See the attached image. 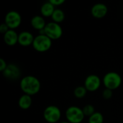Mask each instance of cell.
Listing matches in <instances>:
<instances>
[{
    "instance_id": "6da1fadb",
    "label": "cell",
    "mask_w": 123,
    "mask_h": 123,
    "mask_svg": "<svg viewBox=\"0 0 123 123\" xmlns=\"http://www.w3.org/2000/svg\"><path fill=\"white\" fill-rule=\"evenodd\" d=\"M19 86L24 94L32 96L39 92L40 90L41 84L37 77L32 75H28L24 76L21 79Z\"/></svg>"
},
{
    "instance_id": "7a4b0ae2",
    "label": "cell",
    "mask_w": 123,
    "mask_h": 123,
    "mask_svg": "<svg viewBox=\"0 0 123 123\" xmlns=\"http://www.w3.org/2000/svg\"><path fill=\"white\" fill-rule=\"evenodd\" d=\"M103 84L106 89L115 90L120 87L122 84L121 76L115 71L107 73L103 77Z\"/></svg>"
},
{
    "instance_id": "3957f363",
    "label": "cell",
    "mask_w": 123,
    "mask_h": 123,
    "mask_svg": "<svg viewBox=\"0 0 123 123\" xmlns=\"http://www.w3.org/2000/svg\"><path fill=\"white\" fill-rule=\"evenodd\" d=\"M32 45L38 52H45L51 48L52 40L45 35H38L35 37Z\"/></svg>"
},
{
    "instance_id": "277c9868",
    "label": "cell",
    "mask_w": 123,
    "mask_h": 123,
    "mask_svg": "<svg viewBox=\"0 0 123 123\" xmlns=\"http://www.w3.org/2000/svg\"><path fill=\"white\" fill-rule=\"evenodd\" d=\"M66 117L68 123H81L84 119L85 115L83 110L77 106H71L66 110Z\"/></svg>"
},
{
    "instance_id": "5b68a950",
    "label": "cell",
    "mask_w": 123,
    "mask_h": 123,
    "mask_svg": "<svg viewBox=\"0 0 123 123\" xmlns=\"http://www.w3.org/2000/svg\"><path fill=\"white\" fill-rule=\"evenodd\" d=\"M43 117L48 123H57L61 117V111L55 105H49L43 111Z\"/></svg>"
},
{
    "instance_id": "8992f818",
    "label": "cell",
    "mask_w": 123,
    "mask_h": 123,
    "mask_svg": "<svg viewBox=\"0 0 123 123\" xmlns=\"http://www.w3.org/2000/svg\"><path fill=\"white\" fill-rule=\"evenodd\" d=\"M44 30L45 35H47L52 40L59 39L63 35V29L61 26L60 24L54 22H50L47 23Z\"/></svg>"
},
{
    "instance_id": "52a82bcc",
    "label": "cell",
    "mask_w": 123,
    "mask_h": 123,
    "mask_svg": "<svg viewBox=\"0 0 123 123\" xmlns=\"http://www.w3.org/2000/svg\"><path fill=\"white\" fill-rule=\"evenodd\" d=\"M22 22V17L20 14L14 10L8 12L4 17V23L11 30H14L17 28Z\"/></svg>"
},
{
    "instance_id": "ba28073f",
    "label": "cell",
    "mask_w": 123,
    "mask_h": 123,
    "mask_svg": "<svg viewBox=\"0 0 123 123\" xmlns=\"http://www.w3.org/2000/svg\"><path fill=\"white\" fill-rule=\"evenodd\" d=\"M84 86L87 91L95 92L101 86V79L96 74H90L86 78Z\"/></svg>"
},
{
    "instance_id": "9c48e42d",
    "label": "cell",
    "mask_w": 123,
    "mask_h": 123,
    "mask_svg": "<svg viewBox=\"0 0 123 123\" xmlns=\"http://www.w3.org/2000/svg\"><path fill=\"white\" fill-rule=\"evenodd\" d=\"M3 76L9 80H16L19 78L21 75V71L18 66L14 63L8 64L6 69L2 72Z\"/></svg>"
},
{
    "instance_id": "30bf717a",
    "label": "cell",
    "mask_w": 123,
    "mask_h": 123,
    "mask_svg": "<svg viewBox=\"0 0 123 123\" xmlns=\"http://www.w3.org/2000/svg\"><path fill=\"white\" fill-rule=\"evenodd\" d=\"M107 6L103 3H97L94 4L91 9V13L93 17L97 19H102L105 17L107 13Z\"/></svg>"
},
{
    "instance_id": "8fae6325",
    "label": "cell",
    "mask_w": 123,
    "mask_h": 123,
    "mask_svg": "<svg viewBox=\"0 0 123 123\" xmlns=\"http://www.w3.org/2000/svg\"><path fill=\"white\" fill-rule=\"evenodd\" d=\"M35 37L29 31H22L19 33L18 37V43L22 46H29L32 45Z\"/></svg>"
},
{
    "instance_id": "7c38bea8",
    "label": "cell",
    "mask_w": 123,
    "mask_h": 123,
    "mask_svg": "<svg viewBox=\"0 0 123 123\" xmlns=\"http://www.w3.org/2000/svg\"><path fill=\"white\" fill-rule=\"evenodd\" d=\"M19 34L14 30H9L5 34H4V41L9 46H13L18 43Z\"/></svg>"
},
{
    "instance_id": "4fadbf2b",
    "label": "cell",
    "mask_w": 123,
    "mask_h": 123,
    "mask_svg": "<svg viewBox=\"0 0 123 123\" xmlns=\"http://www.w3.org/2000/svg\"><path fill=\"white\" fill-rule=\"evenodd\" d=\"M30 23H31L32 27L38 31L44 30L47 25V23L45 22V18L42 15H35L32 17L31 19Z\"/></svg>"
},
{
    "instance_id": "5bb4252c",
    "label": "cell",
    "mask_w": 123,
    "mask_h": 123,
    "mask_svg": "<svg viewBox=\"0 0 123 123\" xmlns=\"http://www.w3.org/2000/svg\"><path fill=\"white\" fill-rule=\"evenodd\" d=\"M55 9V6L53 4H51L50 1H47L42 4L40 7V12L43 17H48L52 16Z\"/></svg>"
},
{
    "instance_id": "9a60e30c",
    "label": "cell",
    "mask_w": 123,
    "mask_h": 123,
    "mask_svg": "<svg viewBox=\"0 0 123 123\" xmlns=\"http://www.w3.org/2000/svg\"><path fill=\"white\" fill-rule=\"evenodd\" d=\"M32 103V99L31 96L25 94H22L18 100V105L22 110L29 109L31 107Z\"/></svg>"
},
{
    "instance_id": "2e32d148",
    "label": "cell",
    "mask_w": 123,
    "mask_h": 123,
    "mask_svg": "<svg viewBox=\"0 0 123 123\" xmlns=\"http://www.w3.org/2000/svg\"><path fill=\"white\" fill-rule=\"evenodd\" d=\"M51 18L53 19V22L56 23H61L65 19V13L61 9H55L53 14L51 16Z\"/></svg>"
},
{
    "instance_id": "e0dca14e",
    "label": "cell",
    "mask_w": 123,
    "mask_h": 123,
    "mask_svg": "<svg viewBox=\"0 0 123 123\" xmlns=\"http://www.w3.org/2000/svg\"><path fill=\"white\" fill-rule=\"evenodd\" d=\"M87 92L88 91L86 90L84 86H78L75 88L74 91V94L76 98L81 99L86 96Z\"/></svg>"
},
{
    "instance_id": "ac0fdd59",
    "label": "cell",
    "mask_w": 123,
    "mask_h": 123,
    "mask_svg": "<svg viewBox=\"0 0 123 123\" xmlns=\"http://www.w3.org/2000/svg\"><path fill=\"white\" fill-rule=\"evenodd\" d=\"M104 117L101 112H95L89 117V123H103Z\"/></svg>"
},
{
    "instance_id": "d6986e66",
    "label": "cell",
    "mask_w": 123,
    "mask_h": 123,
    "mask_svg": "<svg viewBox=\"0 0 123 123\" xmlns=\"http://www.w3.org/2000/svg\"><path fill=\"white\" fill-rule=\"evenodd\" d=\"M82 110H83V112H84L85 117L87 116V117H89L90 116H92L93 114H94L96 112L94 106H92V105H85Z\"/></svg>"
},
{
    "instance_id": "ffe728a7",
    "label": "cell",
    "mask_w": 123,
    "mask_h": 123,
    "mask_svg": "<svg viewBox=\"0 0 123 123\" xmlns=\"http://www.w3.org/2000/svg\"><path fill=\"white\" fill-rule=\"evenodd\" d=\"M112 95H113L112 90L109 89H106L105 88V89L102 92V97L105 99H111L112 97Z\"/></svg>"
},
{
    "instance_id": "44dd1931",
    "label": "cell",
    "mask_w": 123,
    "mask_h": 123,
    "mask_svg": "<svg viewBox=\"0 0 123 123\" xmlns=\"http://www.w3.org/2000/svg\"><path fill=\"white\" fill-rule=\"evenodd\" d=\"M9 29V27L7 26V25L4 22L1 23V25H0V32L2 33V34H5Z\"/></svg>"
},
{
    "instance_id": "7402d4cb",
    "label": "cell",
    "mask_w": 123,
    "mask_h": 123,
    "mask_svg": "<svg viewBox=\"0 0 123 123\" xmlns=\"http://www.w3.org/2000/svg\"><path fill=\"white\" fill-rule=\"evenodd\" d=\"M7 66H8V64L6 63V61L4 58H0V71L3 72L6 69Z\"/></svg>"
},
{
    "instance_id": "603a6c76",
    "label": "cell",
    "mask_w": 123,
    "mask_h": 123,
    "mask_svg": "<svg viewBox=\"0 0 123 123\" xmlns=\"http://www.w3.org/2000/svg\"><path fill=\"white\" fill-rule=\"evenodd\" d=\"M49 1L54 6H60L65 2L64 0H50Z\"/></svg>"
},
{
    "instance_id": "cb8c5ba5",
    "label": "cell",
    "mask_w": 123,
    "mask_h": 123,
    "mask_svg": "<svg viewBox=\"0 0 123 123\" xmlns=\"http://www.w3.org/2000/svg\"><path fill=\"white\" fill-rule=\"evenodd\" d=\"M68 123V121H66V122H61V123Z\"/></svg>"
}]
</instances>
